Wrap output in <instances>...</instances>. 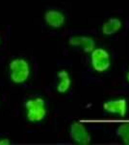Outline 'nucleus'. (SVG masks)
<instances>
[{"label":"nucleus","mask_w":129,"mask_h":145,"mask_svg":"<svg viewBox=\"0 0 129 145\" xmlns=\"http://www.w3.org/2000/svg\"><path fill=\"white\" fill-rule=\"evenodd\" d=\"M116 135L126 145H129V123H122L116 129Z\"/></svg>","instance_id":"10"},{"label":"nucleus","mask_w":129,"mask_h":145,"mask_svg":"<svg viewBox=\"0 0 129 145\" xmlns=\"http://www.w3.org/2000/svg\"><path fill=\"white\" fill-rule=\"evenodd\" d=\"M122 27V22L118 18H110L107 21H105L102 25L101 31L104 35L112 36L114 34L118 33Z\"/></svg>","instance_id":"9"},{"label":"nucleus","mask_w":129,"mask_h":145,"mask_svg":"<svg viewBox=\"0 0 129 145\" xmlns=\"http://www.w3.org/2000/svg\"><path fill=\"white\" fill-rule=\"evenodd\" d=\"M126 79H127L128 83H129V71H128V72H127V74H126Z\"/></svg>","instance_id":"12"},{"label":"nucleus","mask_w":129,"mask_h":145,"mask_svg":"<svg viewBox=\"0 0 129 145\" xmlns=\"http://www.w3.org/2000/svg\"><path fill=\"white\" fill-rule=\"evenodd\" d=\"M11 142L8 138H0V145H9Z\"/></svg>","instance_id":"11"},{"label":"nucleus","mask_w":129,"mask_h":145,"mask_svg":"<svg viewBox=\"0 0 129 145\" xmlns=\"http://www.w3.org/2000/svg\"><path fill=\"white\" fill-rule=\"evenodd\" d=\"M44 21L51 28H61L66 23V16L59 10H48L44 14Z\"/></svg>","instance_id":"7"},{"label":"nucleus","mask_w":129,"mask_h":145,"mask_svg":"<svg viewBox=\"0 0 129 145\" xmlns=\"http://www.w3.org/2000/svg\"><path fill=\"white\" fill-rule=\"evenodd\" d=\"M69 137L73 142L81 145L90 144L91 142V135L85 125L80 122H73L70 125L69 130Z\"/></svg>","instance_id":"4"},{"label":"nucleus","mask_w":129,"mask_h":145,"mask_svg":"<svg viewBox=\"0 0 129 145\" xmlns=\"http://www.w3.org/2000/svg\"><path fill=\"white\" fill-rule=\"evenodd\" d=\"M91 63L96 72H105L111 66L110 54L104 48H95L91 53Z\"/></svg>","instance_id":"3"},{"label":"nucleus","mask_w":129,"mask_h":145,"mask_svg":"<svg viewBox=\"0 0 129 145\" xmlns=\"http://www.w3.org/2000/svg\"><path fill=\"white\" fill-rule=\"evenodd\" d=\"M26 118L29 122L37 123L45 118L47 114L45 100L41 97H35L27 100L24 104Z\"/></svg>","instance_id":"1"},{"label":"nucleus","mask_w":129,"mask_h":145,"mask_svg":"<svg viewBox=\"0 0 129 145\" xmlns=\"http://www.w3.org/2000/svg\"><path fill=\"white\" fill-rule=\"evenodd\" d=\"M68 43L74 48H80L85 53H91L95 48V41L93 38L87 36H74L70 37Z\"/></svg>","instance_id":"5"},{"label":"nucleus","mask_w":129,"mask_h":145,"mask_svg":"<svg viewBox=\"0 0 129 145\" xmlns=\"http://www.w3.org/2000/svg\"><path fill=\"white\" fill-rule=\"evenodd\" d=\"M10 79L14 84H23L30 78L31 66L27 60L23 58H16L9 63Z\"/></svg>","instance_id":"2"},{"label":"nucleus","mask_w":129,"mask_h":145,"mask_svg":"<svg viewBox=\"0 0 129 145\" xmlns=\"http://www.w3.org/2000/svg\"><path fill=\"white\" fill-rule=\"evenodd\" d=\"M103 110L110 114H118L123 117L127 110V102L124 98L108 100L103 104Z\"/></svg>","instance_id":"6"},{"label":"nucleus","mask_w":129,"mask_h":145,"mask_svg":"<svg viewBox=\"0 0 129 145\" xmlns=\"http://www.w3.org/2000/svg\"><path fill=\"white\" fill-rule=\"evenodd\" d=\"M58 77V84H57V91L59 93H66L70 88L71 78L68 70L61 69L57 74Z\"/></svg>","instance_id":"8"}]
</instances>
